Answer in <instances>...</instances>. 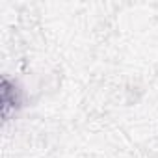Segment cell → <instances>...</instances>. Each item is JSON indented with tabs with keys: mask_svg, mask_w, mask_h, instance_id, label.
<instances>
[{
	"mask_svg": "<svg viewBox=\"0 0 158 158\" xmlns=\"http://www.w3.org/2000/svg\"><path fill=\"white\" fill-rule=\"evenodd\" d=\"M19 104H21V97H19L17 88L11 86L10 80H6V78H4V82H2V115L8 119L10 110L19 108Z\"/></svg>",
	"mask_w": 158,
	"mask_h": 158,
	"instance_id": "obj_1",
	"label": "cell"
}]
</instances>
